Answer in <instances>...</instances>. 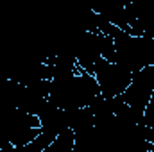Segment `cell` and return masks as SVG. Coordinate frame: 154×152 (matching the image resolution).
I'll list each match as a JSON object with an SVG mask.
<instances>
[{
	"mask_svg": "<svg viewBox=\"0 0 154 152\" xmlns=\"http://www.w3.org/2000/svg\"><path fill=\"white\" fill-rule=\"evenodd\" d=\"M91 74L95 75L99 88H100V93L106 99L120 97L127 90V86L131 84V79H133V72L129 68H125L124 65H120L116 61H109L106 57H100L93 65Z\"/></svg>",
	"mask_w": 154,
	"mask_h": 152,
	"instance_id": "cell-1",
	"label": "cell"
}]
</instances>
